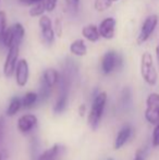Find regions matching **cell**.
I'll use <instances>...</instances> for the list:
<instances>
[{
    "label": "cell",
    "mask_w": 159,
    "mask_h": 160,
    "mask_svg": "<svg viewBox=\"0 0 159 160\" xmlns=\"http://www.w3.org/2000/svg\"><path fill=\"white\" fill-rule=\"evenodd\" d=\"M107 98H108V96H107V93H105V92L97 94L95 98H94L88 116V123L93 130L97 128L100 120H102V113H104L105 107H106L107 103Z\"/></svg>",
    "instance_id": "obj_1"
},
{
    "label": "cell",
    "mask_w": 159,
    "mask_h": 160,
    "mask_svg": "<svg viewBox=\"0 0 159 160\" xmlns=\"http://www.w3.org/2000/svg\"><path fill=\"white\" fill-rule=\"evenodd\" d=\"M141 74L145 82L151 86L157 83L158 75L156 71L155 64H154L153 56L149 52H144L141 58Z\"/></svg>",
    "instance_id": "obj_2"
},
{
    "label": "cell",
    "mask_w": 159,
    "mask_h": 160,
    "mask_svg": "<svg viewBox=\"0 0 159 160\" xmlns=\"http://www.w3.org/2000/svg\"><path fill=\"white\" fill-rule=\"evenodd\" d=\"M122 64V57L115 50H108L104 55L102 59V71L104 74H108L115 72Z\"/></svg>",
    "instance_id": "obj_3"
},
{
    "label": "cell",
    "mask_w": 159,
    "mask_h": 160,
    "mask_svg": "<svg viewBox=\"0 0 159 160\" xmlns=\"http://www.w3.org/2000/svg\"><path fill=\"white\" fill-rule=\"evenodd\" d=\"M145 119L151 124L159 123V94L152 93L146 99Z\"/></svg>",
    "instance_id": "obj_4"
},
{
    "label": "cell",
    "mask_w": 159,
    "mask_h": 160,
    "mask_svg": "<svg viewBox=\"0 0 159 160\" xmlns=\"http://www.w3.org/2000/svg\"><path fill=\"white\" fill-rule=\"evenodd\" d=\"M20 55V45H12L8 48L6 60L3 63V73L7 78H10L14 74L17 63L19 61Z\"/></svg>",
    "instance_id": "obj_5"
},
{
    "label": "cell",
    "mask_w": 159,
    "mask_h": 160,
    "mask_svg": "<svg viewBox=\"0 0 159 160\" xmlns=\"http://www.w3.org/2000/svg\"><path fill=\"white\" fill-rule=\"evenodd\" d=\"M158 24V17L156 14H152L145 19V21L143 22L142 28H141L140 34L137 36V44L142 45L145 42L148 40V38L152 36V34L154 33L156 26Z\"/></svg>",
    "instance_id": "obj_6"
},
{
    "label": "cell",
    "mask_w": 159,
    "mask_h": 160,
    "mask_svg": "<svg viewBox=\"0 0 159 160\" xmlns=\"http://www.w3.org/2000/svg\"><path fill=\"white\" fill-rule=\"evenodd\" d=\"M38 25L44 42L47 45H52L53 42H55L56 33H55V28H53V24L51 22V19L48 15L42 14V17H39Z\"/></svg>",
    "instance_id": "obj_7"
},
{
    "label": "cell",
    "mask_w": 159,
    "mask_h": 160,
    "mask_svg": "<svg viewBox=\"0 0 159 160\" xmlns=\"http://www.w3.org/2000/svg\"><path fill=\"white\" fill-rule=\"evenodd\" d=\"M15 82L20 87H24L30 78V65L25 59H20L15 68Z\"/></svg>",
    "instance_id": "obj_8"
},
{
    "label": "cell",
    "mask_w": 159,
    "mask_h": 160,
    "mask_svg": "<svg viewBox=\"0 0 159 160\" xmlns=\"http://www.w3.org/2000/svg\"><path fill=\"white\" fill-rule=\"evenodd\" d=\"M116 25H117V22L115 18L108 17L104 19L98 25L100 36L105 39H112L116 34Z\"/></svg>",
    "instance_id": "obj_9"
},
{
    "label": "cell",
    "mask_w": 159,
    "mask_h": 160,
    "mask_svg": "<svg viewBox=\"0 0 159 160\" xmlns=\"http://www.w3.org/2000/svg\"><path fill=\"white\" fill-rule=\"evenodd\" d=\"M37 124V118L34 114H24L17 120V128L22 133H27L32 131Z\"/></svg>",
    "instance_id": "obj_10"
},
{
    "label": "cell",
    "mask_w": 159,
    "mask_h": 160,
    "mask_svg": "<svg viewBox=\"0 0 159 160\" xmlns=\"http://www.w3.org/2000/svg\"><path fill=\"white\" fill-rule=\"evenodd\" d=\"M82 36L86 40L91 42H96L99 40V38L102 37L98 30V26L95 24H87V25L83 26L82 28Z\"/></svg>",
    "instance_id": "obj_11"
},
{
    "label": "cell",
    "mask_w": 159,
    "mask_h": 160,
    "mask_svg": "<svg viewBox=\"0 0 159 160\" xmlns=\"http://www.w3.org/2000/svg\"><path fill=\"white\" fill-rule=\"evenodd\" d=\"M59 80H60V73L56 69H53V68H48V69H46L42 76V82H45L48 86H50L51 88L59 83Z\"/></svg>",
    "instance_id": "obj_12"
},
{
    "label": "cell",
    "mask_w": 159,
    "mask_h": 160,
    "mask_svg": "<svg viewBox=\"0 0 159 160\" xmlns=\"http://www.w3.org/2000/svg\"><path fill=\"white\" fill-rule=\"evenodd\" d=\"M132 135V128L129 125H125L118 132L117 137L115 141V149H120L124 146V144L129 141V138Z\"/></svg>",
    "instance_id": "obj_13"
},
{
    "label": "cell",
    "mask_w": 159,
    "mask_h": 160,
    "mask_svg": "<svg viewBox=\"0 0 159 160\" xmlns=\"http://www.w3.org/2000/svg\"><path fill=\"white\" fill-rule=\"evenodd\" d=\"M70 52L77 57H84L87 53V46L84 39H75L70 45Z\"/></svg>",
    "instance_id": "obj_14"
},
{
    "label": "cell",
    "mask_w": 159,
    "mask_h": 160,
    "mask_svg": "<svg viewBox=\"0 0 159 160\" xmlns=\"http://www.w3.org/2000/svg\"><path fill=\"white\" fill-rule=\"evenodd\" d=\"M11 30L13 33V39H14V44L13 45H20L21 46L22 42L24 39V36H25V30H24V26L22 25L20 22L14 23L11 26Z\"/></svg>",
    "instance_id": "obj_15"
},
{
    "label": "cell",
    "mask_w": 159,
    "mask_h": 160,
    "mask_svg": "<svg viewBox=\"0 0 159 160\" xmlns=\"http://www.w3.org/2000/svg\"><path fill=\"white\" fill-rule=\"evenodd\" d=\"M59 152H60V146L58 144H56L52 147L45 150L42 154H40L37 160H56L58 155H59Z\"/></svg>",
    "instance_id": "obj_16"
},
{
    "label": "cell",
    "mask_w": 159,
    "mask_h": 160,
    "mask_svg": "<svg viewBox=\"0 0 159 160\" xmlns=\"http://www.w3.org/2000/svg\"><path fill=\"white\" fill-rule=\"evenodd\" d=\"M21 107H22V99L20 98V97H13V98L11 99L10 103H9L8 109H7V114H8V117L15 116Z\"/></svg>",
    "instance_id": "obj_17"
},
{
    "label": "cell",
    "mask_w": 159,
    "mask_h": 160,
    "mask_svg": "<svg viewBox=\"0 0 159 160\" xmlns=\"http://www.w3.org/2000/svg\"><path fill=\"white\" fill-rule=\"evenodd\" d=\"M45 11L46 10V3H45V1L42 0V1H39L37 2V3L33 4L32 7H31L30 9V15L32 18H37V17H42V14L45 13Z\"/></svg>",
    "instance_id": "obj_18"
},
{
    "label": "cell",
    "mask_w": 159,
    "mask_h": 160,
    "mask_svg": "<svg viewBox=\"0 0 159 160\" xmlns=\"http://www.w3.org/2000/svg\"><path fill=\"white\" fill-rule=\"evenodd\" d=\"M37 99H38V94L34 92H27L22 98V106L24 108H31L36 103Z\"/></svg>",
    "instance_id": "obj_19"
},
{
    "label": "cell",
    "mask_w": 159,
    "mask_h": 160,
    "mask_svg": "<svg viewBox=\"0 0 159 160\" xmlns=\"http://www.w3.org/2000/svg\"><path fill=\"white\" fill-rule=\"evenodd\" d=\"M112 4L111 0H95L94 2V8L97 12H104L107 9H109Z\"/></svg>",
    "instance_id": "obj_20"
},
{
    "label": "cell",
    "mask_w": 159,
    "mask_h": 160,
    "mask_svg": "<svg viewBox=\"0 0 159 160\" xmlns=\"http://www.w3.org/2000/svg\"><path fill=\"white\" fill-rule=\"evenodd\" d=\"M51 87L48 86L45 82L40 81V85H39V94H38V98L40 100H46L51 93Z\"/></svg>",
    "instance_id": "obj_21"
},
{
    "label": "cell",
    "mask_w": 159,
    "mask_h": 160,
    "mask_svg": "<svg viewBox=\"0 0 159 160\" xmlns=\"http://www.w3.org/2000/svg\"><path fill=\"white\" fill-rule=\"evenodd\" d=\"M2 44L6 48H9L11 47L13 44H14V39H13V33H12V30H11V26L10 28H7V31L4 32V35L2 37Z\"/></svg>",
    "instance_id": "obj_22"
},
{
    "label": "cell",
    "mask_w": 159,
    "mask_h": 160,
    "mask_svg": "<svg viewBox=\"0 0 159 160\" xmlns=\"http://www.w3.org/2000/svg\"><path fill=\"white\" fill-rule=\"evenodd\" d=\"M7 28H8V26H7V14L4 11H0V42H2V37H3Z\"/></svg>",
    "instance_id": "obj_23"
},
{
    "label": "cell",
    "mask_w": 159,
    "mask_h": 160,
    "mask_svg": "<svg viewBox=\"0 0 159 160\" xmlns=\"http://www.w3.org/2000/svg\"><path fill=\"white\" fill-rule=\"evenodd\" d=\"M53 28H55V33L56 36L58 37H61L62 36V21L60 20V18H57V20L55 21V25H53Z\"/></svg>",
    "instance_id": "obj_24"
},
{
    "label": "cell",
    "mask_w": 159,
    "mask_h": 160,
    "mask_svg": "<svg viewBox=\"0 0 159 160\" xmlns=\"http://www.w3.org/2000/svg\"><path fill=\"white\" fill-rule=\"evenodd\" d=\"M46 3V10L47 12H51L56 9L58 4V0H44Z\"/></svg>",
    "instance_id": "obj_25"
},
{
    "label": "cell",
    "mask_w": 159,
    "mask_h": 160,
    "mask_svg": "<svg viewBox=\"0 0 159 160\" xmlns=\"http://www.w3.org/2000/svg\"><path fill=\"white\" fill-rule=\"evenodd\" d=\"M153 145L155 147L159 146V123L156 124V128H154L153 132Z\"/></svg>",
    "instance_id": "obj_26"
},
{
    "label": "cell",
    "mask_w": 159,
    "mask_h": 160,
    "mask_svg": "<svg viewBox=\"0 0 159 160\" xmlns=\"http://www.w3.org/2000/svg\"><path fill=\"white\" fill-rule=\"evenodd\" d=\"M66 1V4L72 10H77L79 8L80 4V0H64Z\"/></svg>",
    "instance_id": "obj_27"
},
{
    "label": "cell",
    "mask_w": 159,
    "mask_h": 160,
    "mask_svg": "<svg viewBox=\"0 0 159 160\" xmlns=\"http://www.w3.org/2000/svg\"><path fill=\"white\" fill-rule=\"evenodd\" d=\"M39 1H42V0H19V2L23 6H28V7H32L33 4L37 3Z\"/></svg>",
    "instance_id": "obj_28"
},
{
    "label": "cell",
    "mask_w": 159,
    "mask_h": 160,
    "mask_svg": "<svg viewBox=\"0 0 159 160\" xmlns=\"http://www.w3.org/2000/svg\"><path fill=\"white\" fill-rule=\"evenodd\" d=\"M3 134H4V119L0 118V145H1L2 139H3Z\"/></svg>",
    "instance_id": "obj_29"
},
{
    "label": "cell",
    "mask_w": 159,
    "mask_h": 160,
    "mask_svg": "<svg viewBox=\"0 0 159 160\" xmlns=\"http://www.w3.org/2000/svg\"><path fill=\"white\" fill-rule=\"evenodd\" d=\"M9 157L8 155V152H7L4 148H2V149H0V160H7Z\"/></svg>",
    "instance_id": "obj_30"
},
{
    "label": "cell",
    "mask_w": 159,
    "mask_h": 160,
    "mask_svg": "<svg viewBox=\"0 0 159 160\" xmlns=\"http://www.w3.org/2000/svg\"><path fill=\"white\" fill-rule=\"evenodd\" d=\"M79 113L81 117H84L85 113H86V106L83 103V105H81L79 107Z\"/></svg>",
    "instance_id": "obj_31"
},
{
    "label": "cell",
    "mask_w": 159,
    "mask_h": 160,
    "mask_svg": "<svg viewBox=\"0 0 159 160\" xmlns=\"http://www.w3.org/2000/svg\"><path fill=\"white\" fill-rule=\"evenodd\" d=\"M133 160H144V158H143V156L141 155V152H137L135 156V158H134Z\"/></svg>",
    "instance_id": "obj_32"
},
{
    "label": "cell",
    "mask_w": 159,
    "mask_h": 160,
    "mask_svg": "<svg viewBox=\"0 0 159 160\" xmlns=\"http://www.w3.org/2000/svg\"><path fill=\"white\" fill-rule=\"evenodd\" d=\"M156 55H157V59H158V62H159V42H158L157 48H156Z\"/></svg>",
    "instance_id": "obj_33"
},
{
    "label": "cell",
    "mask_w": 159,
    "mask_h": 160,
    "mask_svg": "<svg viewBox=\"0 0 159 160\" xmlns=\"http://www.w3.org/2000/svg\"><path fill=\"white\" fill-rule=\"evenodd\" d=\"M111 1H112V2H116V1H118V0H111Z\"/></svg>",
    "instance_id": "obj_34"
},
{
    "label": "cell",
    "mask_w": 159,
    "mask_h": 160,
    "mask_svg": "<svg viewBox=\"0 0 159 160\" xmlns=\"http://www.w3.org/2000/svg\"><path fill=\"white\" fill-rule=\"evenodd\" d=\"M0 1H1V0H0Z\"/></svg>",
    "instance_id": "obj_35"
}]
</instances>
